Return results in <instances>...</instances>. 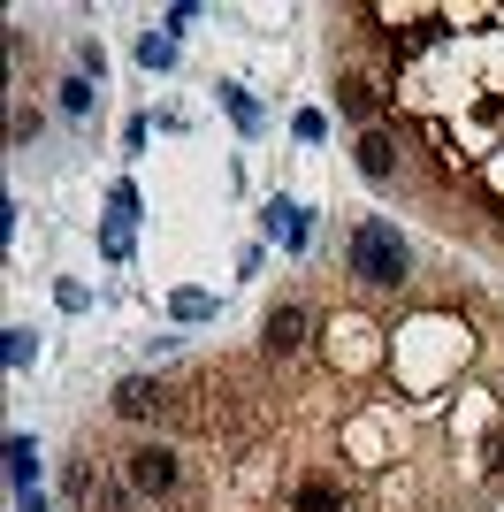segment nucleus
I'll return each mask as SVG.
<instances>
[{
  "label": "nucleus",
  "mask_w": 504,
  "mask_h": 512,
  "mask_svg": "<svg viewBox=\"0 0 504 512\" xmlns=\"http://www.w3.org/2000/svg\"><path fill=\"white\" fill-rule=\"evenodd\" d=\"M390 130L405 138V192L504 245V8H443L436 54L398 77Z\"/></svg>",
  "instance_id": "1"
},
{
  "label": "nucleus",
  "mask_w": 504,
  "mask_h": 512,
  "mask_svg": "<svg viewBox=\"0 0 504 512\" xmlns=\"http://www.w3.org/2000/svg\"><path fill=\"white\" fill-rule=\"evenodd\" d=\"M344 283L352 291H382V299L413 283V245H405V230L390 214H359L344 230Z\"/></svg>",
  "instance_id": "2"
},
{
  "label": "nucleus",
  "mask_w": 504,
  "mask_h": 512,
  "mask_svg": "<svg viewBox=\"0 0 504 512\" xmlns=\"http://www.w3.org/2000/svg\"><path fill=\"white\" fill-rule=\"evenodd\" d=\"M107 459H115V474H123V482L146 497L153 512H168L176 497L191 490V451L176 444V436H146V444H107Z\"/></svg>",
  "instance_id": "3"
},
{
  "label": "nucleus",
  "mask_w": 504,
  "mask_h": 512,
  "mask_svg": "<svg viewBox=\"0 0 504 512\" xmlns=\"http://www.w3.org/2000/svg\"><path fill=\"white\" fill-rule=\"evenodd\" d=\"M314 337H321V299H283V306H268V321H260V360H275V367H298L306 352H314Z\"/></svg>",
  "instance_id": "4"
},
{
  "label": "nucleus",
  "mask_w": 504,
  "mask_h": 512,
  "mask_svg": "<svg viewBox=\"0 0 504 512\" xmlns=\"http://www.w3.org/2000/svg\"><path fill=\"white\" fill-rule=\"evenodd\" d=\"M168 398H176V383L130 375V383H115V421H168Z\"/></svg>",
  "instance_id": "5"
},
{
  "label": "nucleus",
  "mask_w": 504,
  "mask_h": 512,
  "mask_svg": "<svg viewBox=\"0 0 504 512\" xmlns=\"http://www.w3.org/2000/svg\"><path fill=\"white\" fill-rule=\"evenodd\" d=\"M62 107H69V115H84V107H92V85H84V77H62Z\"/></svg>",
  "instance_id": "6"
},
{
  "label": "nucleus",
  "mask_w": 504,
  "mask_h": 512,
  "mask_svg": "<svg viewBox=\"0 0 504 512\" xmlns=\"http://www.w3.org/2000/svg\"><path fill=\"white\" fill-rule=\"evenodd\" d=\"M222 100H230V115H237V123H245V130L260 123V107H252V100H245V92H237V85H222Z\"/></svg>",
  "instance_id": "7"
}]
</instances>
